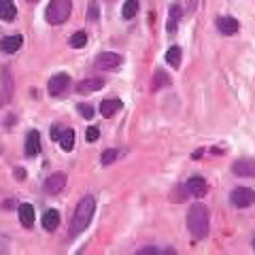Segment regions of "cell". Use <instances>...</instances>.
I'll return each mask as SVG.
<instances>
[{
	"mask_svg": "<svg viewBox=\"0 0 255 255\" xmlns=\"http://www.w3.org/2000/svg\"><path fill=\"white\" fill-rule=\"evenodd\" d=\"M136 13H138V0H126V2H124V9H122L124 19H132Z\"/></svg>",
	"mask_w": 255,
	"mask_h": 255,
	"instance_id": "ffe728a7",
	"label": "cell"
},
{
	"mask_svg": "<svg viewBox=\"0 0 255 255\" xmlns=\"http://www.w3.org/2000/svg\"><path fill=\"white\" fill-rule=\"evenodd\" d=\"M70 13H73V4H70V0H51L49 4H47L45 9V19L49 23H64Z\"/></svg>",
	"mask_w": 255,
	"mask_h": 255,
	"instance_id": "3957f363",
	"label": "cell"
},
{
	"mask_svg": "<svg viewBox=\"0 0 255 255\" xmlns=\"http://www.w3.org/2000/svg\"><path fill=\"white\" fill-rule=\"evenodd\" d=\"M253 249H255V238H253Z\"/></svg>",
	"mask_w": 255,
	"mask_h": 255,
	"instance_id": "4dcf8cb0",
	"label": "cell"
},
{
	"mask_svg": "<svg viewBox=\"0 0 255 255\" xmlns=\"http://www.w3.org/2000/svg\"><path fill=\"white\" fill-rule=\"evenodd\" d=\"M68 83H70V77H68L66 73H60V75L51 77L49 85H47V90H49L51 96H60V94H64V90L68 87Z\"/></svg>",
	"mask_w": 255,
	"mask_h": 255,
	"instance_id": "ba28073f",
	"label": "cell"
},
{
	"mask_svg": "<svg viewBox=\"0 0 255 255\" xmlns=\"http://www.w3.org/2000/svg\"><path fill=\"white\" fill-rule=\"evenodd\" d=\"M79 113H81V117H85V119H92L94 117V109L90 105H79Z\"/></svg>",
	"mask_w": 255,
	"mask_h": 255,
	"instance_id": "484cf974",
	"label": "cell"
},
{
	"mask_svg": "<svg viewBox=\"0 0 255 255\" xmlns=\"http://www.w3.org/2000/svg\"><path fill=\"white\" fill-rule=\"evenodd\" d=\"M232 172L238 174V177H255V159H238V162L232 164Z\"/></svg>",
	"mask_w": 255,
	"mask_h": 255,
	"instance_id": "52a82bcc",
	"label": "cell"
},
{
	"mask_svg": "<svg viewBox=\"0 0 255 255\" xmlns=\"http://www.w3.org/2000/svg\"><path fill=\"white\" fill-rule=\"evenodd\" d=\"M98 136H100V130L96 126H92V128H87V132H85V138L90 140V142H94V140H98Z\"/></svg>",
	"mask_w": 255,
	"mask_h": 255,
	"instance_id": "d4e9b609",
	"label": "cell"
},
{
	"mask_svg": "<svg viewBox=\"0 0 255 255\" xmlns=\"http://www.w3.org/2000/svg\"><path fill=\"white\" fill-rule=\"evenodd\" d=\"M166 62H168L172 68L181 66V49H179V47H170V49L166 51Z\"/></svg>",
	"mask_w": 255,
	"mask_h": 255,
	"instance_id": "44dd1931",
	"label": "cell"
},
{
	"mask_svg": "<svg viewBox=\"0 0 255 255\" xmlns=\"http://www.w3.org/2000/svg\"><path fill=\"white\" fill-rule=\"evenodd\" d=\"M17 213H19L21 226H26V228L34 226V206H32V204H21Z\"/></svg>",
	"mask_w": 255,
	"mask_h": 255,
	"instance_id": "9a60e30c",
	"label": "cell"
},
{
	"mask_svg": "<svg viewBox=\"0 0 255 255\" xmlns=\"http://www.w3.org/2000/svg\"><path fill=\"white\" fill-rule=\"evenodd\" d=\"M28 2H38V0H28Z\"/></svg>",
	"mask_w": 255,
	"mask_h": 255,
	"instance_id": "f546056e",
	"label": "cell"
},
{
	"mask_svg": "<svg viewBox=\"0 0 255 255\" xmlns=\"http://www.w3.org/2000/svg\"><path fill=\"white\" fill-rule=\"evenodd\" d=\"M105 87V79L102 77H87L83 81L77 83V94H92Z\"/></svg>",
	"mask_w": 255,
	"mask_h": 255,
	"instance_id": "8992f818",
	"label": "cell"
},
{
	"mask_svg": "<svg viewBox=\"0 0 255 255\" xmlns=\"http://www.w3.org/2000/svg\"><path fill=\"white\" fill-rule=\"evenodd\" d=\"M90 19H98V4H96V0H90Z\"/></svg>",
	"mask_w": 255,
	"mask_h": 255,
	"instance_id": "4316f807",
	"label": "cell"
},
{
	"mask_svg": "<svg viewBox=\"0 0 255 255\" xmlns=\"http://www.w3.org/2000/svg\"><path fill=\"white\" fill-rule=\"evenodd\" d=\"M94 211H96V200L94 196H83L79 200L77 209H75V217H73V234H79L90 226V221L94 217Z\"/></svg>",
	"mask_w": 255,
	"mask_h": 255,
	"instance_id": "7a4b0ae2",
	"label": "cell"
},
{
	"mask_svg": "<svg viewBox=\"0 0 255 255\" xmlns=\"http://www.w3.org/2000/svg\"><path fill=\"white\" fill-rule=\"evenodd\" d=\"M60 147L62 151H73L75 147V132L70 130V128H66V130H62V136H60Z\"/></svg>",
	"mask_w": 255,
	"mask_h": 255,
	"instance_id": "ac0fdd59",
	"label": "cell"
},
{
	"mask_svg": "<svg viewBox=\"0 0 255 255\" xmlns=\"http://www.w3.org/2000/svg\"><path fill=\"white\" fill-rule=\"evenodd\" d=\"M166 83H170V79L166 77V73H162V70H159L157 77H155V81H153V90H159V87L166 85Z\"/></svg>",
	"mask_w": 255,
	"mask_h": 255,
	"instance_id": "cb8c5ba5",
	"label": "cell"
},
{
	"mask_svg": "<svg viewBox=\"0 0 255 255\" xmlns=\"http://www.w3.org/2000/svg\"><path fill=\"white\" fill-rule=\"evenodd\" d=\"M64 187H66V174L64 172H55L45 181V189L49 191V194H60Z\"/></svg>",
	"mask_w": 255,
	"mask_h": 255,
	"instance_id": "9c48e42d",
	"label": "cell"
},
{
	"mask_svg": "<svg viewBox=\"0 0 255 255\" xmlns=\"http://www.w3.org/2000/svg\"><path fill=\"white\" fill-rule=\"evenodd\" d=\"M15 13H17V9H15L13 0H0V19L13 21L15 19Z\"/></svg>",
	"mask_w": 255,
	"mask_h": 255,
	"instance_id": "2e32d148",
	"label": "cell"
},
{
	"mask_svg": "<svg viewBox=\"0 0 255 255\" xmlns=\"http://www.w3.org/2000/svg\"><path fill=\"white\" fill-rule=\"evenodd\" d=\"M23 43V38L19 34H15V36H4L2 38V43H0V49H2L4 53H15L21 47Z\"/></svg>",
	"mask_w": 255,
	"mask_h": 255,
	"instance_id": "4fadbf2b",
	"label": "cell"
},
{
	"mask_svg": "<svg viewBox=\"0 0 255 255\" xmlns=\"http://www.w3.org/2000/svg\"><path fill=\"white\" fill-rule=\"evenodd\" d=\"M181 15H183L181 4H179V2H172L170 13H168V32H170V34H174V32H177V26H179Z\"/></svg>",
	"mask_w": 255,
	"mask_h": 255,
	"instance_id": "5bb4252c",
	"label": "cell"
},
{
	"mask_svg": "<svg viewBox=\"0 0 255 255\" xmlns=\"http://www.w3.org/2000/svg\"><path fill=\"white\" fill-rule=\"evenodd\" d=\"M217 28H219L221 34H228L230 36V34H236L241 26H238V21L234 17H219L217 19Z\"/></svg>",
	"mask_w": 255,
	"mask_h": 255,
	"instance_id": "7c38bea8",
	"label": "cell"
},
{
	"mask_svg": "<svg viewBox=\"0 0 255 255\" xmlns=\"http://www.w3.org/2000/svg\"><path fill=\"white\" fill-rule=\"evenodd\" d=\"M230 202H232L236 209H247L255 202V191L249 187H236L232 194H230Z\"/></svg>",
	"mask_w": 255,
	"mask_h": 255,
	"instance_id": "277c9868",
	"label": "cell"
},
{
	"mask_svg": "<svg viewBox=\"0 0 255 255\" xmlns=\"http://www.w3.org/2000/svg\"><path fill=\"white\" fill-rule=\"evenodd\" d=\"M60 136H62V128H60V126L51 128V138H53V140H60Z\"/></svg>",
	"mask_w": 255,
	"mask_h": 255,
	"instance_id": "83f0119b",
	"label": "cell"
},
{
	"mask_svg": "<svg viewBox=\"0 0 255 255\" xmlns=\"http://www.w3.org/2000/svg\"><path fill=\"white\" fill-rule=\"evenodd\" d=\"M38 151H41V134H38L36 130H32V132H28V136H26V155L34 157Z\"/></svg>",
	"mask_w": 255,
	"mask_h": 255,
	"instance_id": "30bf717a",
	"label": "cell"
},
{
	"mask_svg": "<svg viewBox=\"0 0 255 255\" xmlns=\"http://www.w3.org/2000/svg\"><path fill=\"white\" fill-rule=\"evenodd\" d=\"M122 109V100H102L100 102V113L105 117H113Z\"/></svg>",
	"mask_w": 255,
	"mask_h": 255,
	"instance_id": "e0dca14e",
	"label": "cell"
},
{
	"mask_svg": "<svg viewBox=\"0 0 255 255\" xmlns=\"http://www.w3.org/2000/svg\"><path fill=\"white\" fill-rule=\"evenodd\" d=\"M60 226V213L58 211H47L45 215H43V228L45 230H55Z\"/></svg>",
	"mask_w": 255,
	"mask_h": 255,
	"instance_id": "d6986e66",
	"label": "cell"
},
{
	"mask_svg": "<svg viewBox=\"0 0 255 255\" xmlns=\"http://www.w3.org/2000/svg\"><path fill=\"white\" fill-rule=\"evenodd\" d=\"M122 64V55L113 53V51H105L96 58V68L98 70H113Z\"/></svg>",
	"mask_w": 255,
	"mask_h": 255,
	"instance_id": "5b68a950",
	"label": "cell"
},
{
	"mask_svg": "<svg viewBox=\"0 0 255 255\" xmlns=\"http://www.w3.org/2000/svg\"><path fill=\"white\" fill-rule=\"evenodd\" d=\"M187 230L189 234L196 238V241H202V238L209 234V209L204 204H194L187 213Z\"/></svg>",
	"mask_w": 255,
	"mask_h": 255,
	"instance_id": "6da1fadb",
	"label": "cell"
},
{
	"mask_svg": "<svg viewBox=\"0 0 255 255\" xmlns=\"http://www.w3.org/2000/svg\"><path fill=\"white\" fill-rule=\"evenodd\" d=\"M70 47H73V49H81V47H85L87 45V34L85 32L81 30V32H75L73 36H70Z\"/></svg>",
	"mask_w": 255,
	"mask_h": 255,
	"instance_id": "7402d4cb",
	"label": "cell"
},
{
	"mask_svg": "<svg viewBox=\"0 0 255 255\" xmlns=\"http://www.w3.org/2000/svg\"><path fill=\"white\" fill-rule=\"evenodd\" d=\"M138 253L140 255H145V253H157V249H155V247H147V249H140Z\"/></svg>",
	"mask_w": 255,
	"mask_h": 255,
	"instance_id": "f1b7e54d",
	"label": "cell"
},
{
	"mask_svg": "<svg viewBox=\"0 0 255 255\" xmlns=\"http://www.w3.org/2000/svg\"><path fill=\"white\" fill-rule=\"evenodd\" d=\"M206 189H209V185H206V181L202 177H191L187 181V191L191 196H196V198H202L206 194Z\"/></svg>",
	"mask_w": 255,
	"mask_h": 255,
	"instance_id": "8fae6325",
	"label": "cell"
},
{
	"mask_svg": "<svg viewBox=\"0 0 255 255\" xmlns=\"http://www.w3.org/2000/svg\"><path fill=\"white\" fill-rule=\"evenodd\" d=\"M117 157H119V151L117 149H107V151H102L100 162H102V166H109V164H113Z\"/></svg>",
	"mask_w": 255,
	"mask_h": 255,
	"instance_id": "603a6c76",
	"label": "cell"
}]
</instances>
